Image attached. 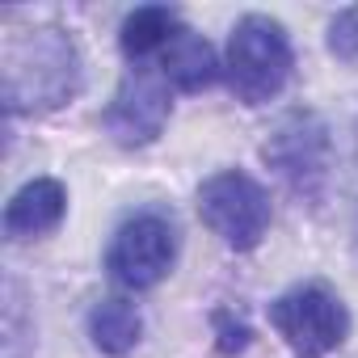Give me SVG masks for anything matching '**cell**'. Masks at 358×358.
<instances>
[{
	"instance_id": "obj_1",
	"label": "cell",
	"mask_w": 358,
	"mask_h": 358,
	"mask_svg": "<svg viewBox=\"0 0 358 358\" xmlns=\"http://www.w3.org/2000/svg\"><path fill=\"white\" fill-rule=\"evenodd\" d=\"M0 76H5L9 114H38V110L68 106L80 93L76 43L55 26L9 34L5 51H0Z\"/></svg>"
},
{
	"instance_id": "obj_2",
	"label": "cell",
	"mask_w": 358,
	"mask_h": 358,
	"mask_svg": "<svg viewBox=\"0 0 358 358\" xmlns=\"http://www.w3.org/2000/svg\"><path fill=\"white\" fill-rule=\"evenodd\" d=\"M291 68H295V51H291L282 22L266 13H245L232 26L224 72H228V89L236 93V101L262 106L278 97L282 85L291 80Z\"/></svg>"
},
{
	"instance_id": "obj_3",
	"label": "cell",
	"mask_w": 358,
	"mask_h": 358,
	"mask_svg": "<svg viewBox=\"0 0 358 358\" xmlns=\"http://www.w3.org/2000/svg\"><path fill=\"white\" fill-rule=\"evenodd\" d=\"M199 215L228 249L245 253L257 249L270 228V194L245 169H220L199 186Z\"/></svg>"
},
{
	"instance_id": "obj_4",
	"label": "cell",
	"mask_w": 358,
	"mask_h": 358,
	"mask_svg": "<svg viewBox=\"0 0 358 358\" xmlns=\"http://www.w3.org/2000/svg\"><path fill=\"white\" fill-rule=\"evenodd\" d=\"M270 324L278 329L287 350L299 358H324L350 333L345 303L320 282H303V287H291L287 295H278L270 303Z\"/></svg>"
},
{
	"instance_id": "obj_5",
	"label": "cell",
	"mask_w": 358,
	"mask_h": 358,
	"mask_svg": "<svg viewBox=\"0 0 358 358\" xmlns=\"http://www.w3.org/2000/svg\"><path fill=\"white\" fill-rule=\"evenodd\" d=\"M173 262H177V224L164 211L131 215L106 249V270L127 291L156 287L173 270Z\"/></svg>"
},
{
	"instance_id": "obj_6",
	"label": "cell",
	"mask_w": 358,
	"mask_h": 358,
	"mask_svg": "<svg viewBox=\"0 0 358 358\" xmlns=\"http://www.w3.org/2000/svg\"><path fill=\"white\" fill-rule=\"evenodd\" d=\"M262 156L295 194L316 199L329 177V131L312 110H291L266 139Z\"/></svg>"
},
{
	"instance_id": "obj_7",
	"label": "cell",
	"mask_w": 358,
	"mask_h": 358,
	"mask_svg": "<svg viewBox=\"0 0 358 358\" xmlns=\"http://www.w3.org/2000/svg\"><path fill=\"white\" fill-rule=\"evenodd\" d=\"M169 80L152 68H131L106 106V135L118 148H148L169 122Z\"/></svg>"
},
{
	"instance_id": "obj_8",
	"label": "cell",
	"mask_w": 358,
	"mask_h": 358,
	"mask_svg": "<svg viewBox=\"0 0 358 358\" xmlns=\"http://www.w3.org/2000/svg\"><path fill=\"white\" fill-rule=\"evenodd\" d=\"M64 215H68V190L55 177H34L5 207V236L9 241H38L47 232H55L64 224Z\"/></svg>"
},
{
	"instance_id": "obj_9",
	"label": "cell",
	"mask_w": 358,
	"mask_h": 358,
	"mask_svg": "<svg viewBox=\"0 0 358 358\" xmlns=\"http://www.w3.org/2000/svg\"><path fill=\"white\" fill-rule=\"evenodd\" d=\"M160 76L173 85V89H182V93H199L207 85H215L220 76V59L211 51V43L194 30H177L173 43L160 51Z\"/></svg>"
},
{
	"instance_id": "obj_10",
	"label": "cell",
	"mask_w": 358,
	"mask_h": 358,
	"mask_svg": "<svg viewBox=\"0 0 358 358\" xmlns=\"http://www.w3.org/2000/svg\"><path fill=\"white\" fill-rule=\"evenodd\" d=\"M139 333H143V316L131 299L110 295V299H97L89 308V337L101 354H110V358L131 354L139 345Z\"/></svg>"
},
{
	"instance_id": "obj_11",
	"label": "cell",
	"mask_w": 358,
	"mask_h": 358,
	"mask_svg": "<svg viewBox=\"0 0 358 358\" xmlns=\"http://www.w3.org/2000/svg\"><path fill=\"white\" fill-rule=\"evenodd\" d=\"M177 30H182V22H177V13L169 5H139L135 13H127V22L118 30V43H122V55L139 64V59L164 51Z\"/></svg>"
},
{
	"instance_id": "obj_12",
	"label": "cell",
	"mask_w": 358,
	"mask_h": 358,
	"mask_svg": "<svg viewBox=\"0 0 358 358\" xmlns=\"http://www.w3.org/2000/svg\"><path fill=\"white\" fill-rule=\"evenodd\" d=\"M329 51L345 68H358V5L333 13V22H329Z\"/></svg>"
},
{
	"instance_id": "obj_13",
	"label": "cell",
	"mask_w": 358,
	"mask_h": 358,
	"mask_svg": "<svg viewBox=\"0 0 358 358\" xmlns=\"http://www.w3.org/2000/svg\"><path fill=\"white\" fill-rule=\"evenodd\" d=\"M215 329H220V354H241V350L249 345V329H245L241 320H232L228 308L215 312Z\"/></svg>"
}]
</instances>
